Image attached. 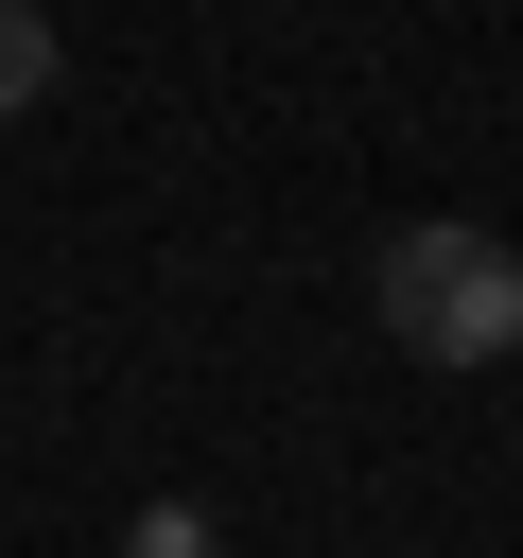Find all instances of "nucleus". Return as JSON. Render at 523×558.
Instances as JSON below:
<instances>
[{"label": "nucleus", "mask_w": 523, "mask_h": 558, "mask_svg": "<svg viewBox=\"0 0 523 558\" xmlns=\"http://www.w3.org/2000/svg\"><path fill=\"white\" fill-rule=\"evenodd\" d=\"M366 296H384V331L418 366H506L523 349V244L506 227H401L366 262Z\"/></svg>", "instance_id": "f257e3e1"}, {"label": "nucleus", "mask_w": 523, "mask_h": 558, "mask_svg": "<svg viewBox=\"0 0 523 558\" xmlns=\"http://www.w3.org/2000/svg\"><path fill=\"white\" fill-rule=\"evenodd\" d=\"M35 87H52V17H35V0H0V122H17Z\"/></svg>", "instance_id": "f03ea898"}, {"label": "nucleus", "mask_w": 523, "mask_h": 558, "mask_svg": "<svg viewBox=\"0 0 523 558\" xmlns=\"http://www.w3.org/2000/svg\"><path fill=\"white\" fill-rule=\"evenodd\" d=\"M122 558H227V541H209V506H139V523H122Z\"/></svg>", "instance_id": "7ed1b4c3"}]
</instances>
